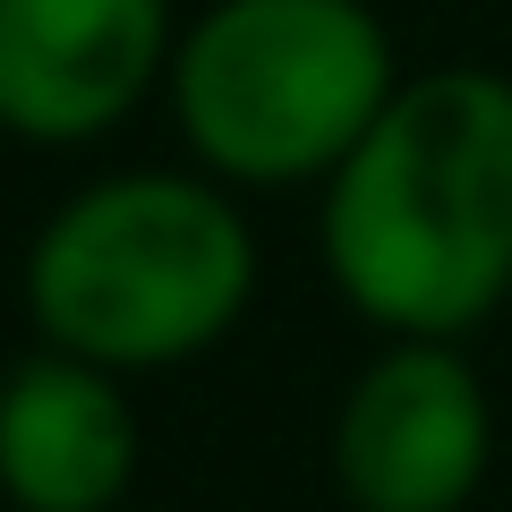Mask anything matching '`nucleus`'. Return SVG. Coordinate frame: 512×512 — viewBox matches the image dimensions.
I'll use <instances>...</instances> for the list:
<instances>
[{
    "label": "nucleus",
    "mask_w": 512,
    "mask_h": 512,
    "mask_svg": "<svg viewBox=\"0 0 512 512\" xmlns=\"http://www.w3.org/2000/svg\"><path fill=\"white\" fill-rule=\"evenodd\" d=\"M316 265L359 325L470 342L512 299V77L410 69L316 188Z\"/></svg>",
    "instance_id": "1"
},
{
    "label": "nucleus",
    "mask_w": 512,
    "mask_h": 512,
    "mask_svg": "<svg viewBox=\"0 0 512 512\" xmlns=\"http://www.w3.org/2000/svg\"><path fill=\"white\" fill-rule=\"evenodd\" d=\"M265 282V248L239 205L197 163L94 171L26 239L18 299L35 342L77 350L111 376L197 367L239 333Z\"/></svg>",
    "instance_id": "2"
},
{
    "label": "nucleus",
    "mask_w": 512,
    "mask_h": 512,
    "mask_svg": "<svg viewBox=\"0 0 512 512\" xmlns=\"http://www.w3.org/2000/svg\"><path fill=\"white\" fill-rule=\"evenodd\" d=\"M393 26L367 0H205L180 18L163 103L222 188H325L402 86Z\"/></svg>",
    "instance_id": "3"
},
{
    "label": "nucleus",
    "mask_w": 512,
    "mask_h": 512,
    "mask_svg": "<svg viewBox=\"0 0 512 512\" xmlns=\"http://www.w3.org/2000/svg\"><path fill=\"white\" fill-rule=\"evenodd\" d=\"M325 470L350 512H470L495 470V393L478 359L461 342L384 333L333 402Z\"/></svg>",
    "instance_id": "4"
},
{
    "label": "nucleus",
    "mask_w": 512,
    "mask_h": 512,
    "mask_svg": "<svg viewBox=\"0 0 512 512\" xmlns=\"http://www.w3.org/2000/svg\"><path fill=\"white\" fill-rule=\"evenodd\" d=\"M180 0H0V137L77 154L163 94Z\"/></svg>",
    "instance_id": "5"
},
{
    "label": "nucleus",
    "mask_w": 512,
    "mask_h": 512,
    "mask_svg": "<svg viewBox=\"0 0 512 512\" xmlns=\"http://www.w3.org/2000/svg\"><path fill=\"white\" fill-rule=\"evenodd\" d=\"M146 470L128 376L35 342L0 367V504L9 512H120Z\"/></svg>",
    "instance_id": "6"
}]
</instances>
